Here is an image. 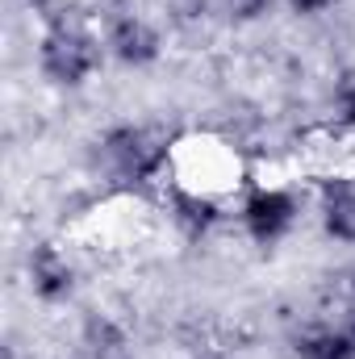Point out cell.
I'll use <instances>...</instances> for the list:
<instances>
[{
    "label": "cell",
    "instance_id": "obj_1",
    "mask_svg": "<svg viewBox=\"0 0 355 359\" xmlns=\"http://www.w3.org/2000/svg\"><path fill=\"white\" fill-rule=\"evenodd\" d=\"M105 38H96L80 21H51L38 38V72L55 88H84L92 76L105 67Z\"/></svg>",
    "mask_w": 355,
    "mask_h": 359
},
{
    "label": "cell",
    "instance_id": "obj_2",
    "mask_svg": "<svg viewBox=\"0 0 355 359\" xmlns=\"http://www.w3.org/2000/svg\"><path fill=\"white\" fill-rule=\"evenodd\" d=\"M100 155H105V168L121 184H151V180H159L163 163H168V142L155 130L126 121L100 138Z\"/></svg>",
    "mask_w": 355,
    "mask_h": 359
},
{
    "label": "cell",
    "instance_id": "obj_3",
    "mask_svg": "<svg viewBox=\"0 0 355 359\" xmlns=\"http://www.w3.org/2000/svg\"><path fill=\"white\" fill-rule=\"evenodd\" d=\"M243 230L255 247H276L293 234L297 217H301V201L288 188H272V184H255L243 196Z\"/></svg>",
    "mask_w": 355,
    "mask_h": 359
},
{
    "label": "cell",
    "instance_id": "obj_4",
    "mask_svg": "<svg viewBox=\"0 0 355 359\" xmlns=\"http://www.w3.org/2000/svg\"><path fill=\"white\" fill-rule=\"evenodd\" d=\"M105 50L121 67H151L163 59V34L142 13H113L105 25Z\"/></svg>",
    "mask_w": 355,
    "mask_h": 359
},
{
    "label": "cell",
    "instance_id": "obj_5",
    "mask_svg": "<svg viewBox=\"0 0 355 359\" xmlns=\"http://www.w3.org/2000/svg\"><path fill=\"white\" fill-rule=\"evenodd\" d=\"M25 280H29V292L42 305H63L76 292V268H72V259L55 243L29 247V255H25Z\"/></svg>",
    "mask_w": 355,
    "mask_h": 359
},
{
    "label": "cell",
    "instance_id": "obj_6",
    "mask_svg": "<svg viewBox=\"0 0 355 359\" xmlns=\"http://www.w3.org/2000/svg\"><path fill=\"white\" fill-rule=\"evenodd\" d=\"M168 213H172V222L180 226L184 238H205V234L217 226V217H222L217 201H213L209 192H201V188H188V184H172V192H168Z\"/></svg>",
    "mask_w": 355,
    "mask_h": 359
},
{
    "label": "cell",
    "instance_id": "obj_7",
    "mask_svg": "<svg viewBox=\"0 0 355 359\" xmlns=\"http://www.w3.org/2000/svg\"><path fill=\"white\" fill-rule=\"evenodd\" d=\"M318 217L335 243L355 247V184L351 180H322L318 188Z\"/></svg>",
    "mask_w": 355,
    "mask_h": 359
},
{
    "label": "cell",
    "instance_id": "obj_8",
    "mask_svg": "<svg viewBox=\"0 0 355 359\" xmlns=\"http://www.w3.org/2000/svg\"><path fill=\"white\" fill-rule=\"evenodd\" d=\"M80 351H84V359H134L126 330H121L113 318H105V313H88V318H84Z\"/></svg>",
    "mask_w": 355,
    "mask_h": 359
},
{
    "label": "cell",
    "instance_id": "obj_9",
    "mask_svg": "<svg viewBox=\"0 0 355 359\" xmlns=\"http://www.w3.org/2000/svg\"><path fill=\"white\" fill-rule=\"evenodd\" d=\"M297 355L301 359H355V343L339 326H322L297 339Z\"/></svg>",
    "mask_w": 355,
    "mask_h": 359
},
{
    "label": "cell",
    "instance_id": "obj_10",
    "mask_svg": "<svg viewBox=\"0 0 355 359\" xmlns=\"http://www.w3.org/2000/svg\"><path fill=\"white\" fill-rule=\"evenodd\" d=\"M330 104H335L339 126L355 130V67L339 72V80H335V88H330Z\"/></svg>",
    "mask_w": 355,
    "mask_h": 359
},
{
    "label": "cell",
    "instance_id": "obj_11",
    "mask_svg": "<svg viewBox=\"0 0 355 359\" xmlns=\"http://www.w3.org/2000/svg\"><path fill=\"white\" fill-rule=\"evenodd\" d=\"M276 0H222V13L234 21V25H255L272 13Z\"/></svg>",
    "mask_w": 355,
    "mask_h": 359
},
{
    "label": "cell",
    "instance_id": "obj_12",
    "mask_svg": "<svg viewBox=\"0 0 355 359\" xmlns=\"http://www.w3.org/2000/svg\"><path fill=\"white\" fill-rule=\"evenodd\" d=\"M297 17H322V13H330L335 8V0H284Z\"/></svg>",
    "mask_w": 355,
    "mask_h": 359
},
{
    "label": "cell",
    "instance_id": "obj_13",
    "mask_svg": "<svg viewBox=\"0 0 355 359\" xmlns=\"http://www.w3.org/2000/svg\"><path fill=\"white\" fill-rule=\"evenodd\" d=\"M339 330L355 343V297H351V305H347V313H343V322H339Z\"/></svg>",
    "mask_w": 355,
    "mask_h": 359
},
{
    "label": "cell",
    "instance_id": "obj_14",
    "mask_svg": "<svg viewBox=\"0 0 355 359\" xmlns=\"http://www.w3.org/2000/svg\"><path fill=\"white\" fill-rule=\"evenodd\" d=\"M25 4H34V8H51L55 0H25Z\"/></svg>",
    "mask_w": 355,
    "mask_h": 359
},
{
    "label": "cell",
    "instance_id": "obj_15",
    "mask_svg": "<svg viewBox=\"0 0 355 359\" xmlns=\"http://www.w3.org/2000/svg\"><path fill=\"white\" fill-rule=\"evenodd\" d=\"M192 359H226V355H217V351H201V355H192Z\"/></svg>",
    "mask_w": 355,
    "mask_h": 359
},
{
    "label": "cell",
    "instance_id": "obj_16",
    "mask_svg": "<svg viewBox=\"0 0 355 359\" xmlns=\"http://www.w3.org/2000/svg\"><path fill=\"white\" fill-rule=\"evenodd\" d=\"M351 297H355V271H351Z\"/></svg>",
    "mask_w": 355,
    "mask_h": 359
}]
</instances>
